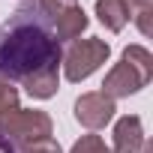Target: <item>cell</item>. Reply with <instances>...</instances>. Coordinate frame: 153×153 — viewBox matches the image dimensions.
<instances>
[{"label":"cell","mask_w":153,"mask_h":153,"mask_svg":"<svg viewBox=\"0 0 153 153\" xmlns=\"http://www.w3.org/2000/svg\"><path fill=\"white\" fill-rule=\"evenodd\" d=\"M114 111H117L114 99H108L102 90H96V93H81L78 99H75V120H78L81 126H87V129H93V132L102 129L105 123H111Z\"/></svg>","instance_id":"cell-5"},{"label":"cell","mask_w":153,"mask_h":153,"mask_svg":"<svg viewBox=\"0 0 153 153\" xmlns=\"http://www.w3.org/2000/svg\"><path fill=\"white\" fill-rule=\"evenodd\" d=\"M138 153H153V144H150V141H144V144L138 147Z\"/></svg>","instance_id":"cell-14"},{"label":"cell","mask_w":153,"mask_h":153,"mask_svg":"<svg viewBox=\"0 0 153 153\" xmlns=\"http://www.w3.org/2000/svg\"><path fill=\"white\" fill-rule=\"evenodd\" d=\"M21 153H63L60 150V144H57V138H36V141H30V144H21Z\"/></svg>","instance_id":"cell-12"},{"label":"cell","mask_w":153,"mask_h":153,"mask_svg":"<svg viewBox=\"0 0 153 153\" xmlns=\"http://www.w3.org/2000/svg\"><path fill=\"white\" fill-rule=\"evenodd\" d=\"M54 129L51 117L45 111H36V108H15L9 111L6 117H0V135L6 141H15V144H30L36 138H48Z\"/></svg>","instance_id":"cell-4"},{"label":"cell","mask_w":153,"mask_h":153,"mask_svg":"<svg viewBox=\"0 0 153 153\" xmlns=\"http://www.w3.org/2000/svg\"><path fill=\"white\" fill-rule=\"evenodd\" d=\"M60 42L36 0L0 24V81H21L33 99H51L60 87Z\"/></svg>","instance_id":"cell-1"},{"label":"cell","mask_w":153,"mask_h":153,"mask_svg":"<svg viewBox=\"0 0 153 153\" xmlns=\"http://www.w3.org/2000/svg\"><path fill=\"white\" fill-rule=\"evenodd\" d=\"M57 42H75L84 30H87V12L78 6V3H66L54 18H48Z\"/></svg>","instance_id":"cell-6"},{"label":"cell","mask_w":153,"mask_h":153,"mask_svg":"<svg viewBox=\"0 0 153 153\" xmlns=\"http://www.w3.org/2000/svg\"><path fill=\"white\" fill-rule=\"evenodd\" d=\"M144 144V129H141V117L126 114L114 123V150L111 153H138V147Z\"/></svg>","instance_id":"cell-7"},{"label":"cell","mask_w":153,"mask_h":153,"mask_svg":"<svg viewBox=\"0 0 153 153\" xmlns=\"http://www.w3.org/2000/svg\"><path fill=\"white\" fill-rule=\"evenodd\" d=\"M15 108H18V90L9 81H0V117H6Z\"/></svg>","instance_id":"cell-11"},{"label":"cell","mask_w":153,"mask_h":153,"mask_svg":"<svg viewBox=\"0 0 153 153\" xmlns=\"http://www.w3.org/2000/svg\"><path fill=\"white\" fill-rule=\"evenodd\" d=\"M96 15L105 24V30L120 33L129 21V6H126V0H96Z\"/></svg>","instance_id":"cell-8"},{"label":"cell","mask_w":153,"mask_h":153,"mask_svg":"<svg viewBox=\"0 0 153 153\" xmlns=\"http://www.w3.org/2000/svg\"><path fill=\"white\" fill-rule=\"evenodd\" d=\"M0 153H15V147H12V141H6L3 135H0Z\"/></svg>","instance_id":"cell-13"},{"label":"cell","mask_w":153,"mask_h":153,"mask_svg":"<svg viewBox=\"0 0 153 153\" xmlns=\"http://www.w3.org/2000/svg\"><path fill=\"white\" fill-rule=\"evenodd\" d=\"M153 78V57L144 45H126L120 54V63L105 75L102 81V93L108 99H123L138 93L141 87H147V81Z\"/></svg>","instance_id":"cell-2"},{"label":"cell","mask_w":153,"mask_h":153,"mask_svg":"<svg viewBox=\"0 0 153 153\" xmlns=\"http://www.w3.org/2000/svg\"><path fill=\"white\" fill-rule=\"evenodd\" d=\"M126 6H129V18L138 24V30L144 36H150L153 24H150V15H153V0H126Z\"/></svg>","instance_id":"cell-9"},{"label":"cell","mask_w":153,"mask_h":153,"mask_svg":"<svg viewBox=\"0 0 153 153\" xmlns=\"http://www.w3.org/2000/svg\"><path fill=\"white\" fill-rule=\"evenodd\" d=\"M69 153H111V147H108L99 135H81L78 141L72 144Z\"/></svg>","instance_id":"cell-10"},{"label":"cell","mask_w":153,"mask_h":153,"mask_svg":"<svg viewBox=\"0 0 153 153\" xmlns=\"http://www.w3.org/2000/svg\"><path fill=\"white\" fill-rule=\"evenodd\" d=\"M111 57V45L105 39H75L69 45V51L63 54V72H66V81L78 84Z\"/></svg>","instance_id":"cell-3"}]
</instances>
